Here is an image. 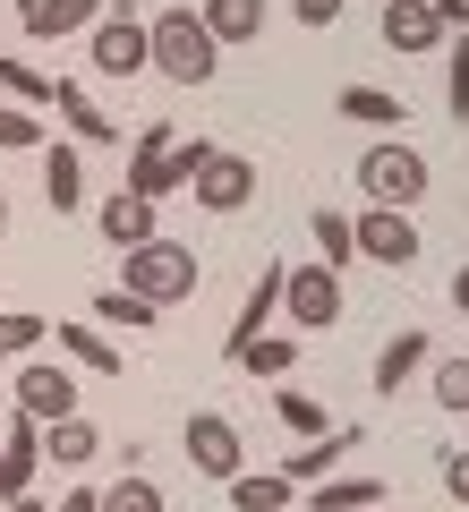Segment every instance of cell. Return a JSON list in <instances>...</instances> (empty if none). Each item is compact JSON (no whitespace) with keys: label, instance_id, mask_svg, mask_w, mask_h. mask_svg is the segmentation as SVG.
Here are the masks:
<instances>
[{"label":"cell","instance_id":"cell-43","mask_svg":"<svg viewBox=\"0 0 469 512\" xmlns=\"http://www.w3.org/2000/svg\"><path fill=\"white\" fill-rule=\"evenodd\" d=\"M401 9H427V0H401Z\"/></svg>","mask_w":469,"mask_h":512},{"label":"cell","instance_id":"cell-1","mask_svg":"<svg viewBox=\"0 0 469 512\" xmlns=\"http://www.w3.org/2000/svg\"><path fill=\"white\" fill-rule=\"evenodd\" d=\"M145 69H154V77H171V86H214L222 43L205 35V18H197V9H163V18L145 26Z\"/></svg>","mask_w":469,"mask_h":512},{"label":"cell","instance_id":"cell-14","mask_svg":"<svg viewBox=\"0 0 469 512\" xmlns=\"http://www.w3.org/2000/svg\"><path fill=\"white\" fill-rule=\"evenodd\" d=\"M52 111L69 120L77 146H120V120H111V111H94V103H86V86H69V77L52 86Z\"/></svg>","mask_w":469,"mask_h":512},{"label":"cell","instance_id":"cell-34","mask_svg":"<svg viewBox=\"0 0 469 512\" xmlns=\"http://www.w3.org/2000/svg\"><path fill=\"white\" fill-rule=\"evenodd\" d=\"M452 120H469V43H452V86H444Z\"/></svg>","mask_w":469,"mask_h":512},{"label":"cell","instance_id":"cell-25","mask_svg":"<svg viewBox=\"0 0 469 512\" xmlns=\"http://www.w3.org/2000/svg\"><path fill=\"white\" fill-rule=\"evenodd\" d=\"M342 120H367V128H384V137H393V128L410 120V111H401L384 86H342Z\"/></svg>","mask_w":469,"mask_h":512},{"label":"cell","instance_id":"cell-40","mask_svg":"<svg viewBox=\"0 0 469 512\" xmlns=\"http://www.w3.org/2000/svg\"><path fill=\"white\" fill-rule=\"evenodd\" d=\"M452 308L469 316V265H461V274H452Z\"/></svg>","mask_w":469,"mask_h":512},{"label":"cell","instance_id":"cell-28","mask_svg":"<svg viewBox=\"0 0 469 512\" xmlns=\"http://www.w3.org/2000/svg\"><path fill=\"white\" fill-rule=\"evenodd\" d=\"M35 342H52V316H35V308H0V359H26Z\"/></svg>","mask_w":469,"mask_h":512},{"label":"cell","instance_id":"cell-29","mask_svg":"<svg viewBox=\"0 0 469 512\" xmlns=\"http://www.w3.org/2000/svg\"><path fill=\"white\" fill-rule=\"evenodd\" d=\"M307 231H316V248H325L333 274H342L350 256H359V239H350V214H342V205H316V222H307Z\"/></svg>","mask_w":469,"mask_h":512},{"label":"cell","instance_id":"cell-31","mask_svg":"<svg viewBox=\"0 0 469 512\" xmlns=\"http://www.w3.org/2000/svg\"><path fill=\"white\" fill-rule=\"evenodd\" d=\"M0 103H26V111H35V103H52V86H43L26 60H0Z\"/></svg>","mask_w":469,"mask_h":512},{"label":"cell","instance_id":"cell-38","mask_svg":"<svg viewBox=\"0 0 469 512\" xmlns=\"http://www.w3.org/2000/svg\"><path fill=\"white\" fill-rule=\"evenodd\" d=\"M52 512H103V487H69V495H60Z\"/></svg>","mask_w":469,"mask_h":512},{"label":"cell","instance_id":"cell-44","mask_svg":"<svg viewBox=\"0 0 469 512\" xmlns=\"http://www.w3.org/2000/svg\"><path fill=\"white\" fill-rule=\"evenodd\" d=\"M367 512H393V504H367Z\"/></svg>","mask_w":469,"mask_h":512},{"label":"cell","instance_id":"cell-42","mask_svg":"<svg viewBox=\"0 0 469 512\" xmlns=\"http://www.w3.org/2000/svg\"><path fill=\"white\" fill-rule=\"evenodd\" d=\"M0 231H9V188H0Z\"/></svg>","mask_w":469,"mask_h":512},{"label":"cell","instance_id":"cell-3","mask_svg":"<svg viewBox=\"0 0 469 512\" xmlns=\"http://www.w3.org/2000/svg\"><path fill=\"white\" fill-rule=\"evenodd\" d=\"M359 188H367V205H393V214H410V205L427 197V154L401 146V137H376V146L359 154Z\"/></svg>","mask_w":469,"mask_h":512},{"label":"cell","instance_id":"cell-20","mask_svg":"<svg viewBox=\"0 0 469 512\" xmlns=\"http://www.w3.org/2000/svg\"><path fill=\"white\" fill-rule=\"evenodd\" d=\"M418 367H427V333H418V325H401L393 342L376 350V393H401V384H410Z\"/></svg>","mask_w":469,"mask_h":512},{"label":"cell","instance_id":"cell-8","mask_svg":"<svg viewBox=\"0 0 469 512\" xmlns=\"http://www.w3.org/2000/svg\"><path fill=\"white\" fill-rule=\"evenodd\" d=\"M35 470H43V419H9V436H0V504H18L26 487H35Z\"/></svg>","mask_w":469,"mask_h":512},{"label":"cell","instance_id":"cell-4","mask_svg":"<svg viewBox=\"0 0 469 512\" xmlns=\"http://www.w3.org/2000/svg\"><path fill=\"white\" fill-rule=\"evenodd\" d=\"M282 316L299 333H333V325H342V274H333V265H299V274H282Z\"/></svg>","mask_w":469,"mask_h":512},{"label":"cell","instance_id":"cell-27","mask_svg":"<svg viewBox=\"0 0 469 512\" xmlns=\"http://www.w3.org/2000/svg\"><path fill=\"white\" fill-rule=\"evenodd\" d=\"M103 512H171V495L154 487L145 470H128V478H111V487H103Z\"/></svg>","mask_w":469,"mask_h":512},{"label":"cell","instance_id":"cell-2","mask_svg":"<svg viewBox=\"0 0 469 512\" xmlns=\"http://www.w3.org/2000/svg\"><path fill=\"white\" fill-rule=\"evenodd\" d=\"M205 282V265H197V248H180V239H137V248H120V291H137V299H154V308H180L188 291Z\"/></svg>","mask_w":469,"mask_h":512},{"label":"cell","instance_id":"cell-9","mask_svg":"<svg viewBox=\"0 0 469 512\" xmlns=\"http://www.w3.org/2000/svg\"><path fill=\"white\" fill-rule=\"evenodd\" d=\"M444 18H435V0L427 9H401V0H384V52H401V60H427V52H444Z\"/></svg>","mask_w":469,"mask_h":512},{"label":"cell","instance_id":"cell-12","mask_svg":"<svg viewBox=\"0 0 469 512\" xmlns=\"http://www.w3.org/2000/svg\"><path fill=\"white\" fill-rule=\"evenodd\" d=\"M359 427H325V436H307L299 444V453H290L282 461V478H290V487H316V478H333V470H342V453H359Z\"/></svg>","mask_w":469,"mask_h":512},{"label":"cell","instance_id":"cell-22","mask_svg":"<svg viewBox=\"0 0 469 512\" xmlns=\"http://www.w3.org/2000/svg\"><path fill=\"white\" fill-rule=\"evenodd\" d=\"M197 18H205L214 43H256V35H265V0H205Z\"/></svg>","mask_w":469,"mask_h":512},{"label":"cell","instance_id":"cell-15","mask_svg":"<svg viewBox=\"0 0 469 512\" xmlns=\"http://www.w3.org/2000/svg\"><path fill=\"white\" fill-rule=\"evenodd\" d=\"M43 205H52L60 222L86 205V163H77V146H43Z\"/></svg>","mask_w":469,"mask_h":512},{"label":"cell","instance_id":"cell-19","mask_svg":"<svg viewBox=\"0 0 469 512\" xmlns=\"http://www.w3.org/2000/svg\"><path fill=\"white\" fill-rule=\"evenodd\" d=\"M94 453H103V436H94L86 410H69V419L43 427V461H60V470H77V461H94Z\"/></svg>","mask_w":469,"mask_h":512},{"label":"cell","instance_id":"cell-26","mask_svg":"<svg viewBox=\"0 0 469 512\" xmlns=\"http://www.w3.org/2000/svg\"><path fill=\"white\" fill-rule=\"evenodd\" d=\"M367 504H384L376 478H316V504L307 512H367Z\"/></svg>","mask_w":469,"mask_h":512},{"label":"cell","instance_id":"cell-30","mask_svg":"<svg viewBox=\"0 0 469 512\" xmlns=\"http://www.w3.org/2000/svg\"><path fill=\"white\" fill-rule=\"evenodd\" d=\"M435 410L469 419V359H435Z\"/></svg>","mask_w":469,"mask_h":512},{"label":"cell","instance_id":"cell-21","mask_svg":"<svg viewBox=\"0 0 469 512\" xmlns=\"http://www.w3.org/2000/svg\"><path fill=\"white\" fill-rule=\"evenodd\" d=\"M52 342L69 350V367H94V376H120V342L103 325H52Z\"/></svg>","mask_w":469,"mask_h":512},{"label":"cell","instance_id":"cell-11","mask_svg":"<svg viewBox=\"0 0 469 512\" xmlns=\"http://www.w3.org/2000/svg\"><path fill=\"white\" fill-rule=\"evenodd\" d=\"M86 52H94V69H103V77H137V69H145V26L128 18V9H111V18L94 26Z\"/></svg>","mask_w":469,"mask_h":512},{"label":"cell","instance_id":"cell-17","mask_svg":"<svg viewBox=\"0 0 469 512\" xmlns=\"http://www.w3.org/2000/svg\"><path fill=\"white\" fill-rule=\"evenodd\" d=\"M273 308H282V265H273V274H256V291L239 299V316H231V359H239V350H248L256 333L273 325Z\"/></svg>","mask_w":469,"mask_h":512},{"label":"cell","instance_id":"cell-7","mask_svg":"<svg viewBox=\"0 0 469 512\" xmlns=\"http://www.w3.org/2000/svg\"><path fill=\"white\" fill-rule=\"evenodd\" d=\"M350 239H359L367 265H410V256H418V222L393 214V205H367V214H350Z\"/></svg>","mask_w":469,"mask_h":512},{"label":"cell","instance_id":"cell-13","mask_svg":"<svg viewBox=\"0 0 469 512\" xmlns=\"http://www.w3.org/2000/svg\"><path fill=\"white\" fill-rule=\"evenodd\" d=\"M94 9H103V0H18V26L35 43H60V35H77V26H94Z\"/></svg>","mask_w":469,"mask_h":512},{"label":"cell","instance_id":"cell-5","mask_svg":"<svg viewBox=\"0 0 469 512\" xmlns=\"http://www.w3.org/2000/svg\"><path fill=\"white\" fill-rule=\"evenodd\" d=\"M188 461H197V478H214V487H231L239 470H248V444H239V427L222 419V410H197V419L180 427Z\"/></svg>","mask_w":469,"mask_h":512},{"label":"cell","instance_id":"cell-6","mask_svg":"<svg viewBox=\"0 0 469 512\" xmlns=\"http://www.w3.org/2000/svg\"><path fill=\"white\" fill-rule=\"evenodd\" d=\"M188 197L205 205V214H248V197H256V163L248 154H205L197 163V180H188Z\"/></svg>","mask_w":469,"mask_h":512},{"label":"cell","instance_id":"cell-41","mask_svg":"<svg viewBox=\"0 0 469 512\" xmlns=\"http://www.w3.org/2000/svg\"><path fill=\"white\" fill-rule=\"evenodd\" d=\"M0 512H52V504H35V495H18V504H0Z\"/></svg>","mask_w":469,"mask_h":512},{"label":"cell","instance_id":"cell-32","mask_svg":"<svg viewBox=\"0 0 469 512\" xmlns=\"http://www.w3.org/2000/svg\"><path fill=\"white\" fill-rule=\"evenodd\" d=\"M273 410H282V427H290V436H325V410H316V402H307V393H273Z\"/></svg>","mask_w":469,"mask_h":512},{"label":"cell","instance_id":"cell-35","mask_svg":"<svg viewBox=\"0 0 469 512\" xmlns=\"http://www.w3.org/2000/svg\"><path fill=\"white\" fill-rule=\"evenodd\" d=\"M342 9H350V0H290V18H299V26H342Z\"/></svg>","mask_w":469,"mask_h":512},{"label":"cell","instance_id":"cell-33","mask_svg":"<svg viewBox=\"0 0 469 512\" xmlns=\"http://www.w3.org/2000/svg\"><path fill=\"white\" fill-rule=\"evenodd\" d=\"M0 146H52V137H43V120L26 103H0Z\"/></svg>","mask_w":469,"mask_h":512},{"label":"cell","instance_id":"cell-23","mask_svg":"<svg viewBox=\"0 0 469 512\" xmlns=\"http://www.w3.org/2000/svg\"><path fill=\"white\" fill-rule=\"evenodd\" d=\"M94 325H120V333H154V325H163V308H154V299H137V291H103V299H94Z\"/></svg>","mask_w":469,"mask_h":512},{"label":"cell","instance_id":"cell-36","mask_svg":"<svg viewBox=\"0 0 469 512\" xmlns=\"http://www.w3.org/2000/svg\"><path fill=\"white\" fill-rule=\"evenodd\" d=\"M180 137H171V120H137V154H171Z\"/></svg>","mask_w":469,"mask_h":512},{"label":"cell","instance_id":"cell-10","mask_svg":"<svg viewBox=\"0 0 469 512\" xmlns=\"http://www.w3.org/2000/svg\"><path fill=\"white\" fill-rule=\"evenodd\" d=\"M18 410H26V419H43V427H52V419H69V410H77V376H69V367H18Z\"/></svg>","mask_w":469,"mask_h":512},{"label":"cell","instance_id":"cell-39","mask_svg":"<svg viewBox=\"0 0 469 512\" xmlns=\"http://www.w3.org/2000/svg\"><path fill=\"white\" fill-rule=\"evenodd\" d=\"M435 18H444V35H469V0H435Z\"/></svg>","mask_w":469,"mask_h":512},{"label":"cell","instance_id":"cell-16","mask_svg":"<svg viewBox=\"0 0 469 512\" xmlns=\"http://www.w3.org/2000/svg\"><path fill=\"white\" fill-rule=\"evenodd\" d=\"M231 512H299V487L282 470H239L231 478Z\"/></svg>","mask_w":469,"mask_h":512},{"label":"cell","instance_id":"cell-24","mask_svg":"<svg viewBox=\"0 0 469 512\" xmlns=\"http://www.w3.org/2000/svg\"><path fill=\"white\" fill-rule=\"evenodd\" d=\"M239 367H248V376H265V384H282L290 367H299V342H290V333H256V342L239 350Z\"/></svg>","mask_w":469,"mask_h":512},{"label":"cell","instance_id":"cell-18","mask_svg":"<svg viewBox=\"0 0 469 512\" xmlns=\"http://www.w3.org/2000/svg\"><path fill=\"white\" fill-rule=\"evenodd\" d=\"M103 239H111V248H137V239H154V197H137V188L103 197Z\"/></svg>","mask_w":469,"mask_h":512},{"label":"cell","instance_id":"cell-37","mask_svg":"<svg viewBox=\"0 0 469 512\" xmlns=\"http://www.w3.org/2000/svg\"><path fill=\"white\" fill-rule=\"evenodd\" d=\"M444 495H452V504H469V453H444Z\"/></svg>","mask_w":469,"mask_h":512}]
</instances>
